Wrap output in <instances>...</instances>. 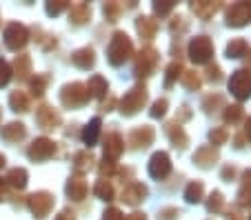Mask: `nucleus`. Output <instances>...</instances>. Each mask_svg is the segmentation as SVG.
<instances>
[{"label": "nucleus", "mask_w": 251, "mask_h": 220, "mask_svg": "<svg viewBox=\"0 0 251 220\" xmlns=\"http://www.w3.org/2000/svg\"><path fill=\"white\" fill-rule=\"evenodd\" d=\"M133 56V43L125 31H114L107 47V60L111 67H123L125 62Z\"/></svg>", "instance_id": "nucleus-1"}, {"label": "nucleus", "mask_w": 251, "mask_h": 220, "mask_svg": "<svg viewBox=\"0 0 251 220\" xmlns=\"http://www.w3.org/2000/svg\"><path fill=\"white\" fill-rule=\"evenodd\" d=\"M147 102H149V91H147V87L140 82V85H133L131 89L120 98L118 109L123 116H136Z\"/></svg>", "instance_id": "nucleus-2"}, {"label": "nucleus", "mask_w": 251, "mask_h": 220, "mask_svg": "<svg viewBox=\"0 0 251 220\" xmlns=\"http://www.w3.org/2000/svg\"><path fill=\"white\" fill-rule=\"evenodd\" d=\"M89 89H87L85 82H67L60 89V102L67 109H78V107H85L89 102Z\"/></svg>", "instance_id": "nucleus-3"}, {"label": "nucleus", "mask_w": 251, "mask_h": 220, "mask_svg": "<svg viewBox=\"0 0 251 220\" xmlns=\"http://www.w3.org/2000/svg\"><path fill=\"white\" fill-rule=\"evenodd\" d=\"M158 62H160V53H158L156 47H151V45H147V47H142L140 53L136 56V60H133V73H136V78H149L153 72H156Z\"/></svg>", "instance_id": "nucleus-4"}, {"label": "nucleus", "mask_w": 251, "mask_h": 220, "mask_svg": "<svg viewBox=\"0 0 251 220\" xmlns=\"http://www.w3.org/2000/svg\"><path fill=\"white\" fill-rule=\"evenodd\" d=\"M187 56L191 58V62L196 65H209L213 58V43L209 36H196L189 40L187 47Z\"/></svg>", "instance_id": "nucleus-5"}, {"label": "nucleus", "mask_w": 251, "mask_h": 220, "mask_svg": "<svg viewBox=\"0 0 251 220\" xmlns=\"http://www.w3.org/2000/svg\"><path fill=\"white\" fill-rule=\"evenodd\" d=\"M229 91L236 100L245 102L251 98V69H236L229 78Z\"/></svg>", "instance_id": "nucleus-6"}, {"label": "nucleus", "mask_w": 251, "mask_h": 220, "mask_svg": "<svg viewBox=\"0 0 251 220\" xmlns=\"http://www.w3.org/2000/svg\"><path fill=\"white\" fill-rule=\"evenodd\" d=\"M53 205H56V198H53V194H49V192H36L27 198V207L31 209V214L38 220L47 218V216L51 214Z\"/></svg>", "instance_id": "nucleus-7"}, {"label": "nucleus", "mask_w": 251, "mask_h": 220, "mask_svg": "<svg viewBox=\"0 0 251 220\" xmlns=\"http://www.w3.org/2000/svg\"><path fill=\"white\" fill-rule=\"evenodd\" d=\"M56 149L58 147L51 138L40 136V138H36L31 145H29L27 156H29V160H33V163H45V160H49V158L56 156Z\"/></svg>", "instance_id": "nucleus-8"}, {"label": "nucleus", "mask_w": 251, "mask_h": 220, "mask_svg": "<svg viewBox=\"0 0 251 220\" xmlns=\"http://www.w3.org/2000/svg\"><path fill=\"white\" fill-rule=\"evenodd\" d=\"M2 38H5V47L11 49V51H18V49H23L25 45L29 43V29L25 27L23 23H9L5 27V34H2Z\"/></svg>", "instance_id": "nucleus-9"}, {"label": "nucleus", "mask_w": 251, "mask_h": 220, "mask_svg": "<svg viewBox=\"0 0 251 220\" xmlns=\"http://www.w3.org/2000/svg\"><path fill=\"white\" fill-rule=\"evenodd\" d=\"M36 122H38L40 129L45 131H53L60 127L62 122V116L58 109H53L51 105H47V102H43V105L36 109Z\"/></svg>", "instance_id": "nucleus-10"}, {"label": "nucleus", "mask_w": 251, "mask_h": 220, "mask_svg": "<svg viewBox=\"0 0 251 220\" xmlns=\"http://www.w3.org/2000/svg\"><path fill=\"white\" fill-rule=\"evenodd\" d=\"M153 140H156V131L149 124H140V127L129 131V136H127L129 149H136V151L138 149H147L149 145H153Z\"/></svg>", "instance_id": "nucleus-11"}, {"label": "nucleus", "mask_w": 251, "mask_h": 220, "mask_svg": "<svg viewBox=\"0 0 251 220\" xmlns=\"http://www.w3.org/2000/svg\"><path fill=\"white\" fill-rule=\"evenodd\" d=\"M147 171L151 178L156 180H165L167 176L171 173V158L167 151H156L149 158V165H147Z\"/></svg>", "instance_id": "nucleus-12"}, {"label": "nucleus", "mask_w": 251, "mask_h": 220, "mask_svg": "<svg viewBox=\"0 0 251 220\" xmlns=\"http://www.w3.org/2000/svg\"><path fill=\"white\" fill-rule=\"evenodd\" d=\"M227 24L229 27H245L251 23V2H233L231 7H227Z\"/></svg>", "instance_id": "nucleus-13"}, {"label": "nucleus", "mask_w": 251, "mask_h": 220, "mask_svg": "<svg viewBox=\"0 0 251 220\" xmlns=\"http://www.w3.org/2000/svg\"><path fill=\"white\" fill-rule=\"evenodd\" d=\"M102 151H104V160L116 163L125 151V138L118 134V131H109L102 140Z\"/></svg>", "instance_id": "nucleus-14"}, {"label": "nucleus", "mask_w": 251, "mask_h": 220, "mask_svg": "<svg viewBox=\"0 0 251 220\" xmlns=\"http://www.w3.org/2000/svg\"><path fill=\"white\" fill-rule=\"evenodd\" d=\"M147 196H149L147 185H142V182H129V185L123 189V194H120V200H123L125 205L138 207L147 200Z\"/></svg>", "instance_id": "nucleus-15"}, {"label": "nucleus", "mask_w": 251, "mask_h": 220, "mask_svg": "<svg viewBox=\"0 0 251 220\" xmlns=\"http://www.w3.org/2000/svg\"><path fill=\"white\" fill-rule=\"evenodd\" d=\"M189 9L196 14V18L211 20L213 16L223 9V2H218V0H196V2H191L189 5Z\"/></svg>", "instance_id": "nucleus-16"}, {"label": "nucleus", "mask_w": 251, "mask_h": 220, "mask_svg": "<svg viewBox=\"0 0 251 220\" xmlns=\"http://www.w3.org/2000/svg\"><path fill=\"white\" fill-rule=\"evenodd\" d=\"M218 158H220L218 149L211 147V145H202V147H198L194 153V163L198 165L200 169H211L213 165L218 163Z\"/></svg>", "instance_id": "nucleus-17"}, {"label": "nucleus", "mask_w": 251, "mask_h": 220, "mask_svg": "<svg viewBox=\"0 0 251 220\" xmlns=\"http://www.w3.org/2000/svg\"><path fill=\"white\" fill-rule=\"evenodd\" d=\"M87 180L82 176H71L69 180H67V185H65V192H67V196H69V200H74V202H80V200H85V196H87Z\"/></svg>", "instance_id": "nucleus-18"}, {"label": "nucleus", "mask_w": 251, "mask_h": 220, "mask_svg": "<svg viewBox=\"0 0 251 220\" xmlns=\"http://www.w3.org/2000/svg\"><path fill=\"white\" fill-rule=\"evenodd\" d=\"M165 131H167V136H169L171 145H174L176 149H187V145H189V136H187V131L182 129L180 122H176V120L167 122Z\"/></svg>", "instance_id": "nucleus-19"}, {"label": "nucleus", "mask_w": 251, "mask_h": 220, "mask_svg": "<svg viewBox=\"0 0 251 220\" xmlns=\"http://www.w3.org/2000/svg\"><path fill=\"white\" fill-rule=\"evenodd\" d=\"M91 20V5L89 2H74L69 5V23L76 24V27H82Z\"/></svg>", "instance_id": "nucleus-20"}, {"label": "nucleus", "mask_w": 251, "mask_h": 220, "mask_svg": "<svg viewBox=\"0 0 251 220\" xmlns=\"http://www.w3.org/2000/svg\"><path fill=\"white\" fill-rule=\"evenodd\" d=\"M71 62L76 65L78 69H91L96 65V51H94V47H80V49H76V51L71 53Z\"/></svg>", "instance_id": "nucleus-21"}, {"label": "nucleus", "mask_w": 251, "mask_h": 220, "mask_svg": "<svg viewBox=\"0 0 251 220\" xmlns=\"http://www.w3.org/2000/svg\"><path fill=\"white\" fill-rule=\"evenodd\" d=\"M100 127H102V120H100V116H96V118H91L89 122L82 127V143L87 145V147H94L96 143H98V138H100Z\"/></svg>", "instance_id": "nucleus-22"}, {"label": "nucleus", "mask_w": 251, "mask_h": 220, "mask_svg": "<svg viewBox=\"0 0 251 220\" xmlns=\"http://www.w3.org/2000/svg\"><path fill=\"white\" fill-rule=\"evenodd\" d=\"M136 31H138L140 38L151 40L158 31V23L151 18V16H138L136 18Z\"/></svg>", "instance_id": "nucleus-23"}, {"label": "nucleus", "mask_w": 251, "mask_h": 220, "mask_svg": "<svg viewBox=\"0 0 251 220\" xmlns=\"http://www.w3.org/2000/svg\"><path fill=\"white\" fill-rule=\"evenodd\" d=\"M87 89H89L91 98H98V100H104V96H109V82L104 80L102 76H91L89 82H87Z\"/></svg>", "instance_id": "nucleus-24"}, {"label": "nucleus", "mask_w": 251, "mask_h": 220, "mask_svg": "<svg viewBox=\"0 0 251 220\" xmlns=\"http://www.w3.org/2000/svg\"><path fill=\"white\" fill-rule=\"evenodd\" d=\"M94 153H91V149H85V151H76L74 153V169H76L78 176H82V173H87L89 169H94Z\"/></svg>", "instance_id": "nucleus-25"}, {"label": "nucleus", "mask_w": 251, "mask_h": 220, "mask_svg": "<svg viewBox=\"0 0 251 220\" xmlns=\"http://www.w3.org/2000/svg\"><path fill=\"white\" fill-rule=\"evenodd\" d=\"M0 136H2L7 143H18V140H23L25 136H27V127H25L23 122H9L0 129Z\"/></svg>", "instance_id": "nucleus-26"}, {"label": "nucleus", "mask_w": 251, "mask_h": 220, "mask_svg": "<svg viewBox=\"0 0 251 220\" xmlns=\"http://www.w3.org/2000/svg\"><path fill=\"white\" fill-rule=\"evenodd\" d=\"M249 205H251V169H245L240 189H238V207H249Z\"/></svg>", "instance_id": "nucleus-27"}, {"label": "nucleus", "mask_w": 251, "mask_h": 220, "mask_svg": "<svg viewBox=\"0 0 251 220\" xmlns=\"http://www.w3.org/2000/svg\"><path fill=\"white\" fill-rule=\"evenodd\" d=\"M5 182L9 187H14V189H25L27 187V182H29V173H27V169L25 167H14V169H9V173H7V178H5Z\"/></svg>", "instance_id": "nucleus-28"}, {"label": "nucleus", "mask_w": 251, "mask_h": 220, "mask_svg": "<svg viewBox=\"0 0 251 220\" xmlns=\"http://www.w3.org/2000/svg\"><path fill=\"white\" fill-rule=\"evenodd\" d=\"M11 73H14L18 80H29V73H31V58H29L27 53H20V56H16Z\"/></svg>", "instance_id": "nucleus-29"}, {"label": "nucleus", "mask_w": 251, "mask_h": 220, "mask_svg": "<svg viewBox=\"0 0 251 220\" xmlns=\"http://www.w3.org/2000/svg\"><path fill=\"white\" fill-rule=\"evenodd\" d=\"M9 107H11V111H16V114H25V111H29V96L20 89L11 91L9 94Z\"/></svg>", "instance_id": "nucleus-30"}, {"label": "nucleus", "mask_w": 251, "mask_h": 220, "mask_svg": "<svg viewBox=\"0 0 251 220\" xmlns=\"http://www.w3.org/2000/svg\"><path fill=\"white\" fill-rule=\"evenodd\" d=\"M202 198H204V185H202V182H200V180L189 182V185H187V189H185V200L189 202V205H198Z\"/></svg>", "instance_id": "nucleus-31"}, {"label": "nucleus", "mask_w": 251, "mask_h": 220, "mask_svg": "<svg viewBox=\"0 0 251 220\" xmlns=\"http://www.w3.org/2000/svg\"><path fill=\"white\" fill-rule=\"evenodd\" d=\"M247 51H249V43H247L245 38H233L231 43L227 45V58L229 60H236V58L247 56Z\"/></svg>", "instance_id": "nucleus-32"}, {"label": "nucleus", "mask_w": 251, "mask_h": 220, "mask_svg": "<svg viewBox=\"0 0 251 220\" xmlns=\"http://www.w3.org/2000/svg\"><path fill=\"white\" fill-rule=\"evenodd\" d=\"M223 120H225V124H231V127L240 124L242 120H245V109H242V105L225 107V111H223Z\"/></svg>", "instance_id": "nucleus-33"}, {"label": "nucleus", "mask_w": 251, "mask_h": 220, "mask_svg": "<svg viewBox=\"0 0 251 220\" xmlns=\"http://www.w3.org/2000/svg\"><path fill=\"white\" fill-rule=\"evenodd\" d=\"M94 194H96V198H100V200H104V202H111L114 200V187H111V182L107 180V178H100L98 182L94 185Z\"/></svg>", "instance_id": "nucleus-34"}, {"label": "nucleus", "mask_w": 251, "mask_h": 220, "mask_svg": "<svg viewBox=\"0 0 251 220\" xmlns=\"http://www.w3.org/2000/svg\"><path fill=\"white\" fill-rule=\"evenodd\" d=\"M49 87V76L43 73H36L33 78H29V89H31V96H43Z\"/></svg>", "instance_id": "nucleus-35"}, {"label": "nucleus", "mask_w": 251, "mask_h": 220, "mask_svg": "<svg viewBox=\"0 0 251 220\" xmlns=\"http://www.w3.org/2000/svg\"><path fill=\"white\" fill-rule=\"evenodd\" d=\"M123 11H125V7L120 5V2H116V0L102 5V14H104V18H107V23H116V20L123 16Z\"/></svg>", "instance_id": "nucleus-36"}, {"label": "nucleus", "mask_w": 251, "mask_h": 220, "mask_svg": "<svg viewBox=\"0 0 251 220\" xmlns=\"http://www.w3.org/2000/svg\"><path fill=\"white\" fill-rule=\"evenodd\" d=\"M182 72H185V69H182L180 60H174L169 67H167V72H165V87H167V89H169V87H174V82L182 76Z\"/></svg>", "instance_id": "nucleus-37"}, {"label": "nucleus", "mask_w": 251, "mask_h": 220, "mask_svg": "<svg viewBox=\"0 0 251 220\" xmlns=\"http://www.w3.org/2000/svg\"><path fill=\"white\" fill-rule=\"evenodd\" d=\"M180 80H182V85H185L189 91H198L200 85H202V80H200V76H198V72H196V69H185V72H182V76H180Z\"/></svg>", "instance_id": "nucleus-38"}, {"label": "nucleus", "mask_w": 251, "mask_h": 220, "mask_svg": "<svg viewBox=\"0 0 251 220\" xmlns=\"http://www.w3.org/2000/svg\"><path fill=\"white\" fill-rule=\"evenodd\" d=\"M218 107H225V96L223 94H209V96H204L202 109L207 111V114H213Z\"/></svg>", "instance_id": "nucleus-39"}, {"label": "nucleus", "mask_w": 251, "mask_h": 220, "mask_svg": "<svg viewBox=\"0 0 251 220\" xmlns=\"http://www.w3.org/2000/svg\"><path fill=\"white\" fill-rule=\"evenodd\" d=\"M207 211L209 214H220V211H225V198L220 192H211V196L207 198Z\"/></svg>", "instance_id": "nucleus-40"}, {"label": "nucleus", "mask_w": 251, "mask_h": 220, "mask_svg": "<svg viewBox=\"0 0 251 220\" xmlns=\"http://www.w3.org/2000/svg\"><path fill=\"white\" fill-rule=\"evenodd\" d=\"M209 140H211V147L218 149L220 145H227V140H229V131L225 129V127H213V129L209 131Z\"/></svg>", "instance_id": "nucleus-41"}, {"label": "nucleus", "mask_w": 251, "mask_h": 220, "mask_svg": "<svg viewBox=\"0 0 251 220\" xmlns=\"http://www.w3.org/2000/svg\"><path fill=\"white\" fill-rule=\"evenodd\" d=\"M174 9H176V2H174V0H158V2H153V14H156L158 18H165V16H169Z\"/></svg>", "instance_id": "nucleus-42"}, {"label": "nucleus", "mask_w": 251, "mask_h": 220, "mask_svg": "<svg viewBox=\"0 0 251 220\" xmlns=\"http://www.w3.org/2000/svg\"><path fill=\"white\" fill-rule=\"evenodd\" d=\"M65 9H69V2L67 0H51V2H47L45 5V11H47V16H60Z\"/></svg>", "instance_id": "nucleus-43"}, {"label": "nucleus", "mask_w": 251, "mask_h": 220, "mask_svg": "<svg viewBox=\"0 0 251 220\" xmlns=\"http://www.w3.org/2000/svg\"><path fill=\"white\" fill-rule=\"evenodd\" d=\"M167 109H169V100H167V98H158V100L151 105V111H149V114H151V118H162V116L167 114Z\"/></svg>", "instance_id": "nucleus-44"}, {"label": "nucleus", "mask_w": 251, "mask_h": 220, "mask_svg": "<svg viewBox=\"0 0 251 220\" xmlns=\"http://www.w3.org/2000/svg\"><path fill=\"white\" fill-rule=\"evenodd\" d=\"M204 78H207L209 82H220L223 80V69L218 67V65H216V62H209L207 65V72H204Z\"/></svg>", "instance_id": "nucleus-45"}, {"label": "nucleus", "mask_w": 251, "mask_h": 220, "mask_svg": "<svg viewBox=\"0 0 251 220\" xmlns=\"http://www.w3.org/2000/svg\"><path fill=\"white\" fill-rule=\"evenodd\" d=\"M180 218V209L178 207H162L158 211V220H178Z\"/></svg>", "instance_id": "nucleus-46"}, {"label": "nucleus", "mask_w": 251, "mask_h": 220, "mask_svg": "<svg viewBox=\"0 0 251 220\" xmlns=\"http://www.w3.org/2000/svg\"><path fill=\"white\" fill-rule=\"evenodd\" d=\"M11 76H14L11 73V65L7 60H0V87H5L11 80Z\"/></svg>", "instance_id": "nucleus-47"}, {"label": "nucleus", "mask_w": 251, "mask_h": 220, "mask_svg": "<svg viewBox=\"0 0 251 220\" xmlns=\"http://www.w3.org/2000/svg\"><path fill=\"white\" fill-rule=\"evenodd\" d=\"M169 29H171V34H178V31H185V29H187V23H185V18H182V16H176V18L171 20Z\"/></svg>", "instance_id": "nucleus-48"}, {"label": "nucleus", "mask_w": 251, "mask_h": 220, "mask_svg": "<svg viewBox=\"0 0 251 220\" xmlns=\"http://www.w3.org/2000/svg\"><path fill=\"white\" fill-rule=\"evenodd\" d=\"M102 220H125V216L118 207H109V209L102 214Z\"/></svg>", "instance_id": "nucleus-49"}, {"label": "nucleus", "mask_w": 251, "mask_h": 220, "mask_svg": "<svg viewBox=\"0 0 251 220\" xmlns=\"http://www.w3.org/2000/svg\"><path fill=\"white\" fill-rule=\"evenodd\" d=\"M236 173H238V169L233 167V165H225L223 171H220V178H223L225 182H231L233 178H236Z\"/></svg>", "instance_id": "nucleus-50"}, {"label": "nucleus", "mask_w": 251, "mask_h": 220, "mask_svg": "<svg viewBox=\"0 0 251 220\" xmlns=\"http://www.w3.org/2000/svg\"><path fill=\"white\" fill-rule=\"evenodd\" d=\"M100 173H102V178L107 176V180H109V176H114L116 173V163H109V160H104V163H100Z\"/></svg>", "instance_id": "nucleus-51"}, {"label": "nucleus", "mask_w": 251, "mask_h": 220, "mask_svg": "<svg viewBox=\"0 0 251 220\" xmlns=\"http://www.w3.org/2000/svg\"><path fill=\"white\" fill-rule=\"evenodd\" d=\"M227 220H247V218L238 207H231V209H227Z\"/></svg>", "instance_id": "nucleus-52"}, {"label": "nucleus", "mask_w": 251, "mask_h": 220, "mask_svg": "<svg viewBox=\"0 0 251 220\" xmlns=\"http://www.w3.org/2000/svg\"><path fill=\"white\" fill-rule=\"evenodd\" d=\"M191 118V109H189V107H180V114H178V116H176V122H182V120H189Z\"/></svg>", "instance_id": "nucleus-53"}, {"label": "nucleus", "mask_w": 251, "mask_h": 220, "mask_svg": "<svg viewBox=\"0 0 251 220\" xmlns=\"http://www.w3.org/2000/svg\"><path fill=\"white\" fill-rule=\"evenodd\" d=\"M53 220H76V214H74L71 209H62Z\"/></svg>", "instance_id": "nucleus-54"}, {"label": "nucleus", "mask_w": 251, "mask_h": 220, "mask_svg": "<svg viewBox=\"0 0 251 220\" xmlns=\"http://www.w3.org/2000/svg\"><path fill=\"white\" fill-rule=\"evenodd\" d=\"M114 105H116V98H114V96H109L107 100H102L100 109H102V111H114Z\"/></svg>", "instance_id": "nucleus-55"}, {"label": "nucleus", "mask_w": 251, "mask_h": 220, "mask_svg": "<svg viewBox=\"0 0 251 220\" xmlns=\"http://www.w3.org/2000/svg\"><path fill=\"white\" fill-rule=\"evenodd\" d=\"M233 147H236V149H242V147H245V134H238L236 138H233Z\"/></svg>", "instance_id": "nucleus-56"}, {"label": "nucleus", "mask_w": 251, "mask_h": 220, "mask_svg": "<svg viewBox=\"0 0 251 220\" xmlns=\"http://www.w3.org/2000/svg\"><path fill=\"white\" fill-rule=\"evenodd\" d=\"M245 138L251 143V116L245 120Z\"/></svg>", "instance_id": "nucleus-57"}, {"label": "nucleus", "mask_w": 251, "mask_h": 220, "mask_svg": "<svg viewBox=\"0 0 251 220\" xmlns=\"http://www.w3.org/2000/svg\"><path fill=\"white\" fill-rule=\"evenodd\" d=\"M125 220H147V216L140 214V211H133V214H129Z\"/></svg>", "instance_id": "nucleus-58"}, {"label": "nucleus", "mask_w": 251, "mask_h": 220, "mask_svg": "<svg viewBox=\"0 0 251 220\" xmlns=\"http://www.w3.org/2000/svg\"><path fill=\"white\" fill-rule=\"evenodd\" d=\"M2 196H5V182L0 180V200H2Z\"/></svg>", "instance_id": "nucleus-59"}, {"label": "nucleus", "mask_w": 251, "mask_h": 220, "mask_svg": "<svg viewBox=\"0 0 251 220\" xmlns=\"http://www.w3.org/2000/svg\"><path fill=\"white\" fill-rule=\"evenodd\" d=\"M5 167V156H2V153H0V169Z\"/></svg>", "instance_id": "nucleus-60"}, {"label": "nucleus", "mask_w": 251, "mask_h": 220, "mask_svg": "<svg viewBox=\"0 0 251 220\" xmlns=\"http://www.w3.org/2000/svg\"><path fill=\"white\" fill-rule=\"evenodd\" d=\"M247 53H249V56H247V58H249V60H251V49H249V51H247Z\"/></svg>", "instance_id": "nucleus-61"}, {"label": "nucleus", "mask_w": 251, "mask_h": 220, "mask_svg": "<svg viewBox=\"0 0 251 220\" xmlns=\"http://www.w3.org/2000/svg\"><path fill=\"white\" fill-rule=\"evenodd\" d=\"M247 220H251V214H249V218H247Z\"/></svg>", "instance_id": "nucleus-62"}, {"label": "nucleus", "mask_w": 251, "mask_h": 220, "mask_svg": "<svg viewBox=\"0 0 251 220\" xmlns=\"http://www.w3.org/2000/svg\"><path fill=\"white\" fill-rule=\"evenodd\" d=\"M0 118H2V111H0Z\"/></svg>", "instance_id": "nucleus-63"}]
</instances>
